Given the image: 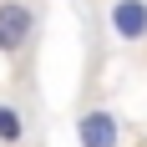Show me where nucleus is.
<instances>
[{
  "label": "nucleus",
  "instance_id": "nucleus-4",
  "mask_svg": "<svg viewBox=\"0 0 147 147\" xmlns=\"http://www.w3.org/2000/svg\"><path fill=\"white\" fill-rule=\"evenodd\" d=\"M26 112H20V107L15 102H0V142L5 147H15V142H26Z\"/></svg>",
  "mask_w": 147,
  "mask_h": 147
},
{
  "label": "nucleus",
  "instance_id": "nucleus-2",
  "mask_svg": "<svg viewBox=\"0 0 147 147\" xmlns=\"http://www.w3.org/2000/svg\"><path fill=\"white\" fill-rule=\"evenodd\" d=\"M76 147H122V122L107 107H86L76 117Z\"/></svg>",
  "mask_w": 147,
  "mask_h": 147
},
{
  "label": "nucleus",
  "instance_id": "nucleus-1",
  "mask_svg": "<svg viewBox=\"0 0 147 147\" xmlns=\"http://www.w3.org/2000/svg\"><path fill=\"white\" fill-rule=\"evenodd\" d=\"M36 26L41 15L30 0H0V56H20L36 41Z\"/></svg>",
  "mask_w": 147,
  "mask_h": 147
},
{
  "label": "nucleus",
  "instance_id": "nucleus-3",
  "mask_svg": "<svg viewBox=\"0 0 147 147\" xmlns=\"http://www.w3.org/2000/svg\"><path fill=\"white\" fill-rule=\"evenodd\" d=\"M107 26L122 46H142L147 41V0H112Z\"/></svg>",
  "mask_w": 147,
  "mask_h": 147
}]
</instances>
